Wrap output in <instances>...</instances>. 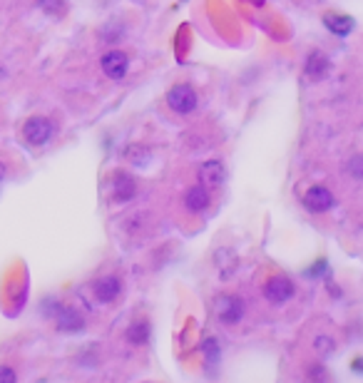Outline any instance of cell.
<instances>
[{"label": "cell", "instance_id": "44dd1931", "mask_svg": "<svg viewBox=\"0 0 363 383\" xmlns=\"http://www.w3.org/2000/svg\"><path fill=\"white\" fill-rule=\"evenodd\" d=\"M3 180H6V164L0 162V184H3Z\"/></svg>", "mask_w": 363, "mask_h": 383}, {"label": "cell", "instance_id": "52a82bcc", "mask_svg": "<svg viewBox=\"0 0 363 383\" xmlns=\"http://www.w3.org/2000/svg\"><path fill=\"white\" fill-rule=\"evenodd\" d=\"M334 202L336 199H334V194H331V189H326V187H321V184L311 187V189L303 194V207L314 214H321V212H326V209H331Z\"/></svg>", "mask_w": 363, "mask_h": 383}, {"label": "cell", "instance_id": "277c9868", "mask_svg": "<svg viewBox=\"0 0 363 383\" xmlns=\"http://www.w3.org/2000/svg\"><path fill=\"white\" fill-rule=\"evenodd\" d=\"M53 132H55V127H53V122L48 120V117H30L28 122H25V127H22V135H25V142L33 145V147H43V145L50 142V137H53Z\"/></svg>", "mask_w": 363, "mask_h": 383}, {"label": "cell", "instance_id": "5bb4252c", "mask_svg": "<svg viewBox=\"0 0 363 383\" xmlns=\"http://www.w3.org/2000/svg\"><path fill=\"white\" fill-rule=\"evenodd\" d=\"M127 341L132 346H144L149 341V323L147 321H135L127 328Z\"/></svg>", "mask_w": 363, "mask_h": 383}, {"label": "cell", "instance_id": "9c48e42d", "mask_svg": "<svg viewBox=\"0 0 363 383\" xmlns=\"http://www.w3.org/2000/svg\"><path fill=\"white\" fill-rule=\"evenodd\" d=\"M120 291H122V284L117 276H102V279H97L93 284V294L100 304H112V301L120 296Z\"/></svg>", "mask_w": 363, "mask_h": 383}, {"label": "cell", "instance_id": "ac0fdd59", "mask_svg": "<svg viewBox=\"0 0 363 383\" xmlns=\"http://www.w3.org/2000/svg\"><path fill=\"white\" fill-rule=\"evenodd\" d=\"M204 356H207V361H210V363L219 361V349H217V341L214 339L204 341Z\"/></svg>", "mask_w": 363, "mask_h": 383}, {"label": "cell", "instance_id": "2e32d148", "mask_svg": "<svg viewBox=\"0 0 363 383\" xmlns=\"http://www.w3.org/2000/svg\"><path fill=\"white\" fill-rule=\"evenodd\" d=\"M127 159H130V162H135L137 164V167H144V164H147V159H149V152L144 147H139V145H132V147L127 149Z\"/></svg>", "mask_w": 363, "mask_h": 383}, {"label": "cell", "instance_id": "8992f818", "mask_svg": "<svg viewBox=\"0 0 363 383\" xmlns=\"http://www.w3.org/2000/svg\"><path fill=\"white\" fill-rule=\"evenodd\" d=\"M100 65H102V72L110 80H122L127 75V70H130V58L122 50H110V53L102 55Z\"/></svg>", "mask_w": 363, "mask_h": 383}, {"label": "cell", "instance_id": "ba28073f", "mask_svg": "<svg viewBox=\"0 0 363 383\" xmlns=\"http://www.w3.org/2000/svg\"><path fill=\"white\" fill-rule=\"evenodd\" d=\"M224 164L217 162V159H212V162H204L202 167H199V184L207 187V189H217V187L224 184Z\"/></svg>", "mask_w": 363, "mask_h": 383}, {"label": "cell", "instance_id": "7c38bea8", "mask_svg": "<svg viewBox=\"0 0 363 383\" xmlns=\"http://www.w3.org/2000/svg\"><path fill=\"white\" fill-rule=\"evenodd\" d=\"M135 192H137V187H135L132 177H127L125 172H117V175L112 177V197H115L117 202H127V199H132Z\"/></svg>", "mask_w": 363, "mask_h": 383}, {"label": "cell", "instance_id": "e0dca14e", "mask_svg": "<svg viewBox=\"0 0 363 383\" xmlns=\"http://www.w3.org/2000/svg\"><path fill=\"white\" fill-rule=\"evenodd\" d=\"M334 339H331V336H319V339H316V351H319L321 356H331L334 354Z\"/></svg>", "mask_w": 363, "mask_h": 383}, {"label": "cell", "instance_id": "30bf717a", "mask_svg": "<svg viewBox=\"0 0 363 383\" xmlns=\"http://www.w3.org/2000/svg\"><path fill=\"white\" fill-rule=\"evenodd\" d=\"M329 70H331V60L324 53H319V50L308 53L306 65H303V72H306L308 80H324L329 75Z\"/></svg>", "mask_w": 363, "mask_h": 383}, {"label": "cell", "instance_id": "8fae6325", "mask_svg": "<svg viewBox=\"0 0 363 383\" xmlns=\"http://www.w3.org/2000/svg\"><path fill=\"white\" fill-rule=\"evenodd\" d=\"M210 202H212V199H210V189H207V187H202V184L189 187L187 194H184V207H187L192 214L204 212V209L210 207Z\"/></svg>", "mask_w": 363, "mask_h": 383}, {"label": "cell", "instance_id": "4fadbf2b", "mask_svg": "<svg viewBox=\"0 0 363 383\" xmlns=\"http://www.w3.org/2000/svg\"><path fill=\"white\" fill-rule=\"evenodd\" d=\"M324 25L329 27L334 35L343 38V35H348L353 30L356 20H353V18H348V15H338V13H326V15H324Z\"/></svg>", "mask_w": 363, "mask_h": 383}, {"label": "cell", "instance_id": "d6986e66", "mask_svg": "<svg viewBox=\"0 0 363 383\" xmlns=\"http://www.w3.org/2000/svg\"><path fill=\"white\" fill-rule=\"evenodd\" d=\"M40 8H43L45 13H60L62 11V0H40Z\"/></svg>", "mask_w": 363, "mask_h": 383}, {"label": "cell", "instance_id": "ffe728a7", "mask_svg": "<svg viewBox=\"0 0 363 383\" xmlns=\"http://www.w3.org/2000/svg\"><path fill=\"white\" fill-rule=\"evenodd\" d=\"M15 371L8 366H0V383H15Z\"/></svg>", "mask_w": 363, "mask_h": 383}, {"label": "cell", "instance_id": "3957f363", "mask_svg": "<svg viewBox=\"0 0 363 383\" xmlns=\"http://www.w3.org/2000/svg\"><path fill=\"white\" fill-rule=\"evenodd\" d=\"M214 311H217V318H219L224 326H234V323L242 321L244 316V304L239 296L234 294H221L214 304Z\"/></svg>", "mask_w": 363, "mask_h": 383}, {"label": "cell", "instance_id": "6da1fadb", "mask_svg": "<svg viewBox=\"0 0 363 383\" xmlns=\"http://www.w3.org/2000/svg\"><path fill=\"white\" fill-rule=\"evenodd\" d=\"M167 105H170V109L177 112V115H192L199 105L197 90H194L189 82H177V85L170 88V93H167Z\"/></svg>", "mask_w": 363, "mask_h": 383}, {"label": "cell", "instance_id": "9a60e30c", "mask_svg": "<svg viewBox=\"0 0 363 383\" xmlns=\"http://www.w3.org/2000/svg\"><path fill=\"white\" fill-rule=\"evenodd\" d=\"M346 172L353 177L356 182H363V154H353L346 162Z\"/></svg>", "mask_w": 363, "mask_h": 383}, {"label": "cell", "instance_id": "7a4b0ae2", "mask_svg": "<svg viewBox=\"0 0 363 383\" xmlns=\"http://www.w3.org/2000/svg\"><path fill=\"white\" fill-rule=\"evenodd\" d=\"M53 307H45V314H50V316L55 318V326L57 331H67V334H75V331H83L85 321L83 316L75 311V309L70 307H60V304H55V301H50Z\"/></svg>", "mask_w": 363, "mask_h": 383}, {"label": "cell", "instance_id": "5b68a950", "mask_svg": "<svg viewBox=\"0 0 363 383\" xmlns=\"http://www.w3.org/2000/svg\"><path fill=\"white\" fill-rule=\"evenodd\" d=\"M296 294V286H294V281L289 279V276H281V274H276V276H271L269 281L264 284V296L266 301H271V304H287L292 296Z\"/></svg>", "mask_w": 363, "mask_h": 383}]
</instances>
